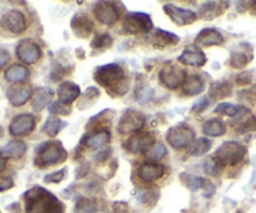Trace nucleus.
<instances>
[{
    "mask_svg": "<svg viewBox=\"0 0 256 213\" xmlns=\"http://www.w3.org/2000/svg\"><path fill=\"white\" fill-rule=\"evenodd\" d=\"M113 44V38L110 35V34L104 33L100 34V35H97L90 43V46L93 49H98V50H104V49L110 48Z\"/></svg>",
    "mask_w": 256,
    "mask_h": 213,
    "instance_id": "nucleus-38",
    "label": "nucleus"
},
{
    "mask_svg": "<svg viewBox=\"0 0 256 213\" xmlns=\"http://www.w3.org/2000/svg\"><path fill=\"white\" fill-rule=\"evenodd\" d=\"M204 183H205V178L195 177V176H188V178H187V187L191 191L202 190Z\"/></svg>",
    "mask_w": 256,
    "mask_h": 213,
    "instance_id": "nucleus-45",
    "label": "nucleus"
},
{
    "mask_svg": "<svg viewBox=\"0 0 256 213\" xmlns=\"http://www.w3.org/2000/svg\"><path fill=\"white\" fill-rule=\"evenodd\" d=\"M26 213H64V205L40 186H34L24 195Z\"/></svg>",
    "mask_w": 256,
    "mask_h": 213,
    "instance_id": "nucleus-2",
    "label": "nucleus"
},
{
    "mask_svg": "<svg viewBox=\"0 0 256 213\" xmlns=\"http://www.w3.org/2000/svg\"><path fill=\"white\" fill-rule=\"evenodd\" d=\"M251 80H252V73L251 72H244L236 75V83L238 85H244L245 87V85L250 84Z\"/></svg>",
    "mask_w": 256,
    "mask_h": 213,
    "instance_id": "nucleus-48",
    "label": "nucleus"
},
{
    "mask_svg": "<svg viewBox=\"0 0 256 213\" xmlns=\"http://www.w3.org/2000/svg\"><path fill=\"white\" fill-rule=\"evenodd\" d=\"M67 124H68L67 122L63 121V119H60L59 117L50 116V117H48V119H46V123H44L43 132L48 137L54 138V137L58 136V134L60 133V132L66 128V127H67Z\"/></svg>",
    "mask_w": 256,
    "mask_h": 213,
    "instance_id": "nucleus-32",
    "label": "nucleus"
},
{
    "mask_svg": "<svg viewBox=\"0 0 256 213\" xmlns=\"http://www.w3.org/2000/svg\"><path fill=\"white\" fill-rule=\"evenodd\" d=\"M252 60V51L251 48H248L246 50L242 49H238L231 53L230 57V65L235 69H241V68L246 67L248 63Z\"/></svg>",
    "mask_w": 256,
    "mask_h": 213,
    "instance_id": "nucleus-31",
    "label": "nucleus"
},
{
    "mask_svg": "<svg viewBox=\"0 0 256 213\" xmlns=\"http://www.w3.org/2000/svg\"><path fill=\"white\" fill-rule=\"evenodd\" d=\"M164 11L166 13V15L178 26L190 25V24L195 23V21L198 20V14L194 10L180 8V6H176L174 4L171 3L164 4Z\"/></svg>",
    "mask_w": 256,
    "mask_h": 213,
    "instance_id": "nucleus-11",
    "label": "nucleus"
},
{
    "mask_svg": "<svg viewBox=\"0 0 256 213\" xmlns=\"http://www.w3.org/2000/svg\"><path fill=\"white\" fill-rule=\"evenodd\" d=\"M238 131L241 132V133H248V132L256 131V117L251 116L248 117V119H245V121L238 126Z\"/></svg>",
    "mask_w": 256,
    "mask_h": 213,
    "instance_id": "nucleus-44",
    "label": "nucleus"
},
{
    "mask_svg": "<svg viewBox=\"0 0 256 213\" xmlns=\"http://www.w3.org/2000/svg\"><path fill=\"white\" fill-rule=\"evenodd\" d=\"M211 102H212V100H211L208 95H206V97H201L200 99L194 104L192 111L195 112V113H202V112L208 108V105L211 104Z\"/></svg>",
    "mask_w": 256,
    "mask_h": 213,
    "instance_id": "nucleus-46",
    "label": "nucleus"
},
{
    "mask_svg": "<svg viewBox=\"0 0 256 213\" xmlns=\"http://www.w3.org/2000/svg\"><path fill=\"white\" fill-rule=\"evenodd\" d=\"M160 82L168 89H177L182 87L187 78V73L184 68L176 64H166L158 73Z\"/></svg>",
    "mask_w": 256,
    "mask_h": 213,
    "instance_id": "nucleus-7",
    "label": "nucleus"
},
{
    "mask_svg": "<svg viewBox=\"0 0 256 213\" xmlns=\"http://www.w3.org/2000/svg\"><path fill=\"white\" fill-rule=\"evenodd\" d=\"M6 75V79L10 83H16V84H19V83L26 82V79L30 75V72L26 67L22 64H13L10 67H8V69L4 73Z\"/></svg>",
    "mask_w": 256,
    "mask_h": 213,
    "instance_id": "nucleus-28",
    "label": "nucleus"
},
{
    "mask_svg": "<svg viewBox=\"0 0 256 213\" xmlns=\"http://www.w3.org/2000/svg\"><path fill=\"white\" fill-rule=\"evenodd\" d=\"M10 60V54H9V51L4 48H0V70L3 69L8 62Z\"/></svg>",
    "mask_w": 256,
    "mask_h": 213,
    "instance_id": "nucleus-50",
    "label": "nucleus"
},
{
    "mask_svg": "<svg viewBox=\"0 0 256 213\" xmlns=\"http://www.w3.org/2000/svg\"><path fill=\"white\" fill-rule=\"evenodd\" d=\"M96 19L104 25H113L120 19V9L113 1H98L93 8Z\"/></svg>",
    "mask_w": 256,
    "mask_h": 213,
    "instance_id": "nucleus-10",
    "label": "nucleus"
},
{
    "mask_svg": "<svg viewBox=\"0 0 256 213\" xmlns=\"http://www.w3.org/2000/svg\"><path fill=\"white\" fill-rule=\"evenodd\" d=\"M64 73H66V70H64V68L62 67L60 64L53 65V68H52L50 70V79L53 80V82H56V80L63 78Z\"/></svg>",
    "mask_w": 256,
    "mask_h": 213,
    "instance_id": "nucleus-49",
    "label": "nucleus"
},
{
    "mask_svg": "<svg viewBox=\"0 0 256 213\" xmlns=\"http://www.w3.org/2000/svg\"><path fill=\"white\" fill-rule=\"evenodd\" d=\"M3 26L10 33L19 35L26 29V19L22 11L19 10H9L6 11L2 19Z\"/></svg>",
    "mask_w": 256,
    "mask_h": 213,
    "instance_id": "nucleus-15",
    "label": "nucleus"
},
{
    "mask_svg": "<svg viewBox=\"0 0 256 213\" xmlns=\"http://www.w3.org/2000/svg\"><path fill=\"white\" fill-rule=\"evenodd\" d=\"M224 43V35L215 28H205L198 34L195 39V45L198 48L221 45Z\"/></svg>",
    "mask_w": 256,
    "mask_h": 213,
    "instance_id": "nucleus-18",
    "label": "nucleus"
},
{
    "mask_svg": "<svg viewBox=\"0 0 256 213\" xmlns=\"http://www.w3.org/2000/svg\"><path fill=\"white\" fill-rule=\"evenodd\" d=\"M48 111L50 112L52 116H68V114H70V107L67 104H63L62 102H59V100H56V102H53L50 105H48Z\"/></svg>",
    "mask_w": 256,
    "mask_h": 213,
    "instance_id": "nucleus-40",
    "label": "nucleus"
},
{
    "mask_svg": "<svg viewBox=\"0 0 256 213\" xmlns=\"http://www.w3.org/2000/svg\"><path fill=\"white\" fill-rule=\"evenodd\" d=\"M33 95V89L30 85L16 84L12 85L6 92V98L13 107H22L26 104Z\"/></svg>",
    "mask_w": 256,
    "mask_h": 213,
    "instance_id": "nucleus-16",
    "label": "nucleus"
},
{
    "mask_svg": "<svg viewBox=\"0 0 256 213\" xmlns=\"http://www.w3.org/2000/svg\"><path fill=\"white\" fill-rule=\"evenodd\" d=\"M56 94H58L59 102L70 105L80 97V88L73 82H63L58 87Z\"/></svg>",
    "mask_w": 256,
    "mask_h": 213,
    "instance_id": "nucleus-21",
    "label": "nucleus"
},
{
    "mask_svg": "<svg viewBox=\"0 0 256 213\" xmlns=\"http://www.w3.org/2000/svg\"><path fill=\"white\" fill-rule=\"evenodd\" d=\"M214 112L218 114H224V116L238 117V118H242L246 114L250 113V111L246 107L232 104V103H221L216 107Z\"/></svg>",
    "mask_w": 256,
    "mask_h": 213,
    "instance_id": "nucleus-29",
    "label": "nucleus"
},
{
    "mask_svg": "<svg viewBox=\"0 0 256 213\" xmlns=\"http://www.w3.org/2000/svg\"><path fill=\"white\" fill-rule=\"evenodd\" d=\"M211 146H212V142L210 139L205 138V137H201V138L195 139V141L190 144L188 153L192 157H202L208 153V151L211 149Z\"/></svg>",
    "mask_w": 256,
    "mask_h": 213,
    "instance_id": "nucleus-33",
    "label": "nucleus"
},
{
    "mask_svg": "<svg viewBox=\"0 0 256 213\" xmlns=\"http://www.w3.org/2000/svg\"><path fill=\"white\" fill-rule=\"evenodd\" d=\"M98 211L97 203L87 197H82L77 201L74 213H96Z\"/></svg>",
    "mask_w": 256,
    "mask_h": 213,
    "instance_id": "nucleus-34",
    "label": "nucleus"
},
{
    "mask_svg": "<svg viewBox=\"0 0 256 213\" xmlns=\"http://www.w3.org/2000/svg\"><path fill=\"white\" fill-rule=\"evenodd\" d=\"M178 62L188 67L201 68L208 63V58L201 48L196 45H187L178 57Z\"/></svg>",
    "mask_w": 256,
    "mask_h": 213,
    "instance_id": "nucleus-14",
    "label": "nucleus"
},
{
    "mask_svg": "<svg viewBox=\"0 0 256 213\" xmlns=\"http://www.w3.org/2000/svg\"><path fill=\"white\" fill-rule=\"evenodd\" d=\"M154 95V89L150 87H140L137 88L136 92V100L140 103H146Z\"/></svg>",
    "mask_w": 256,
    "mask_h": 213,
    "instance_id": "nucleus-43",
    "label": "nucleus"
},
{
    "mask_svg": "<svg viewBox=\"0 0 256 213\" xmlns=\"http://www.w3.org/2000/svg\"><path fill=\"white\" fill-rule=\"evenodd\" d=\"M226 123L220 118H212L205 122L202 126V132L208 137H221L226 133Z\"/></svg>",
    "mask_w": 256,
    "mask_h": 213,
    "instance_id": "nucleus-30",
    "label": "nucleus"
},
{
    "mask_svg": "<svg viewBox=\"0 0 256 213\" xmlns=\"http://www.w3.org/2000/svg\"><path fill=\"white\" fill-rule=\"evenodd\" d=\"M154 143H156V138L151 132H137L126 141L124 148L130 153L142 154L147 153Z\"/></svg>",
    "mask_w": 256,
    "mask_h": 213,
    "instance_id": "nucleus-9",
    "label": "nucleus"
},
{
    "mask_svg": "<svg viewBox=\"0 0 256 213\" xmlns=\"http://www.w3.org/2000/svg\"><path fill=\"white\" fill-rule=\"evenodd\" d=\"M252 4H254V5H256V1H252Z\"/></svg>",
    "mask_w": 256,
    "mask_h": 213,
    "instance_id": "nucleus-54",
    "label": "nucleus"
},
{
    "mask_svg": "<svg viewBox=\"0 0 256 213\" xmlns=\"http://www.w3.org/2000/svg\"><path fill=\"white\" fill-rule=\"evenodd\" d=\"M137 200L144 205H154L158 200V191L152 190V188L151 190H141L137 193Z\"/></svg>",
    "mask_w": 256,
    "mask_h": 213,
    "instance_id": "nucleus-37",
    "label": "nucleus"
},
{
    "mask_svg": "<svg viewBox=\"0 0 256 213\" xmlns=\"http://www.w3.org/2000/svg\"><path fill=\"white\" fill-rule=\"evenodd\" d=\"M36 126V118L30 113H23L16 116L9 126V133L13 137L28 136Z\"/></svg>",
    "mask_w": 256,
    "mask_h": 213,
    "instance_id": "nucleus-13",
    "label": "nucleus"
},
{
    "mask_svg": "<svg viewBox=\"0 0 256 213\" xmlns=\"http://www.w3.org/2000/svg\"><path fill=\"white\" fill-rule=\"evenodd\" d=\"M68 152L59 141H48L42 143L36 151L34 165L39 168L62 165L67 161Z\"/></svg>",
    "mask_w": 256,
    "mask_h": 213,
    "instance_id": "nucleus-3",
    "label": "nucleus"
},
{
    "mask_svg": "<svg viewBox=\"0 0 256 213\" xmlns=\"http://www.w3.org/2000/svg\"><path fill=\"white\" fill-rule=\"evenodd\" d=\"M123 29L127 34H146L154 30V23L148 14L131 11L123 19Z\"/></svg>",
    "mask_w": 256,
    "mask_h": 213,
    "instance_id": "nucleus-5",
    "label": "nucleus"
},
{
    "mask_svg": "<svg viewBox=\"0 0 256 213\" xmlns=\"http://www.w3.org/2000/svg\"><path fill=\"white\" fill-rule=\"evenodd\" d=\"M16 57L24 63V64H36L42 58V49L36 43L30 39H24L16 45Z\"/></svg>",
    "mask_w": 256,
    "mask_h": 213,
    "instance_id": "nucleus-12",
    "label": "nucleus"
},
{
    "mask_svg": "<svg viewBox=\"0 0 256 213\" xmlns=\"http://www.w3.org/2000/svg\"><path fill=\"white\" fill-rule=\"evenodd\" d=\"M166 173V167L156 162H146L140 166L138 177L144 182H154V181L162 178Z\"/></svg>",
    "mask_w": 256,
    "mask_h": 213,
    "instance_id": "nucleus-19",
    "label": "nucleus"
},
{
    "mask_svg": "<svg viewBox=\"0 0 256 213\" xmlns=\"http://www.w3.org/2000/svg\"><path fill=\"white\" fill-rule=\"evenodd\" d=\"M167 154V148L162 143H154L152 148L147 152V157L151 161H158Z\"/></svg>",
    "mask_w": 256,
    "mask_h": 213,
    "instance_id": "nucleus-41",
    "label": "nucleus"
},
{
    "mask_svg": "<svg viewBox=\"0 0 256 213\" xmlns=\"http://www.w3.org/2000/svg\"><path fill=\"white\" fill-rule=\"evenodd\" d=\"M150 36H151L150 40L156 48H167V46L176 45L180 41V38L176 34L164 29H154Z\"/></svg>",
    "mask_w": 256,
    "mask_h": 213,
    "instance_id": "nucleus-23",
    "label": "nucleus"
},
{
    "mask_svg": "<svg viewBox=\"0 0 256 213\" xmlns=\"http://www.w3.org/2000/svg\"><path fill=\"white\" fill-rule=\"evenodd\" d=\"M202 191H204V196L205 197H210L215 193V186L210 182L208 180H205V183L202 186Z\"/></svg>",
    "mask_w": 256,
    "mask_h": 213,
    "instance_id": "nucleus-51",
    "label": "nucleus"
},
{
    "mask_svg": "<svg viewBox=\"0 0 256 213\" xmlns=\"http://www.w3.org/2000/svg\"><path fill=\"white\" fill-rule=\"evenodd\" d=\"M98 98H100V90H98V88L88 87L87 89H86V92L83 93L82 99H80V109H84L86 104H87V108H90V105H92Z\"/></svg>",
    "mask_w": 256,
    "mask_h": 213,
    "instance_id": "nucleus-36",
    "label": "nucleus"
},
{
    "mask_svg": "<svg viewBox=\"0 0 256 213\" xmlns=\"http://www.w3.org/2000/svg\"><path fill=\"white\" fill-rule=\"evenodd\" d=\"M70 29L77 38L86 39L93 33L94 24L86 14H76L70 20Z\"/></svg>",
    "mask_w": 256,
    "mask_h": 213,
    "instance_id": "nucleus-17",
    "label": "nucleus"
},
{
    "mask_svg": "<svg viewBox=\"0 0 256 213\" xmlns=\"http://www.w3.org/2000/svg\"><path fill=\"white\" fill-rule=\"evenodd\" d=\"M26 152V144L23 141L14 139L0 148V153L8 158H22Z\"/></svg>",
    "mask_w": 256,
    "mask_h": 213,
    "instance_id": "nucleus-27",
    "label": "nucleus"
},
{
    "mask_svg": "<svg viewBox=\"0 0 256 213\" xmlns=\"http://www.w3.org/2000/svg\"><path fill=\"white\" fill-rule=\"evenodd\" d=\"M222 170L224 166L218 162V159L215 156L206 159L205 163H204V171H205V173L208 176H212V177H218L222 172Z\"/></svg>",
    "mask_w": 256,
    "mask_h": 213,
    "instance_id": "nucleus-35",
    "label": "nucleus"
},
{
    "mask_svg": "<svg viewBox=\"0 0 256 213\" xmlns=\"http://www.w3.org/2000/svg\"><path fill=\"white\" fill-rule=\"evenodd\" d=\"M14 187V180L10 176H0V192L8 191Z\"/></svg>",
    "mask_w": 256,
    "mask_h": 213,
    "instance_id": "nucleus-47",
    "label": "nucleus"
},
{
    "mask_svg": "<svg viewBox=\"0 0 256 213\" xmlns=\"http://www.w3.org/2000/svg\"><path fill=\"white\" fill-rule=\"evenodd\" d=\"M205 88V82L200 75H190L182 85V92L188 97H195V95L201 94Z\"/></svg>",
    "mask_w": 256,
    "mask_h": 213,
    "instance_id": "nucleus-25",
    "label": "nucleus"
},
{
    "mask_svg": "<svg viewBox=\"0 0 256 213\" xmlns=\"http://www.w3.org/2000/svg\"><path fill=\"white\" fill-rule=\"evenodd\" d=\"M110 141V133L108 129H93L92 133L82 138L80 144H84L88 148H102L107 146Z\"/></svg>",
    "mask_w": 256,
    "mask_h": 213,
    "instance_id": "nucleus-20",
    "label": "nucleus"
},
{
    "mask_svg": "<svg viewBox=\"0 0 256 213\" xmlns=\"http://www.w3.org/2000/svg\"><path fill=\"white\" fill-rule=\"evenodd\" d=\"M110 149H104V151H100V153L96 154V159H97L98 162H104V161H107V159L110 158Z\"/></svg>",
    "mask_w": 256,
    "mask_h": 213,
    "instance_id": "nucleus-52",
    "label": "nucleus"
},
{
    "mask_svg": "<svg viewBox=\"0 0 256 213\" xmlns=\"http://www.w3.org/2000/svg\"><path fill=\"white\" fill-rule=\"evenodd\" d=\"M230 6L228 1H206L201 5L198 15L204 20H212L224 13Z\"/></svg>",
    "mask_w": 256,
    "mask_h": 213,
    "instance_id": "nucleus-22",
    "label": "nucleus"
},
{
    "mask_svg": "<svg viewBox=\"0 0 256 213\" xmlns=\"http://www.w3.org/2000/svg\"><path fill=\"white\" fill-rule=\"evenodd\" d=\"M144 123H146L144 114L138 111H134V109H127L120 116L117 129L120 134L137 133V132H141Z\"/></svg>",
    "mask_w": 256,
    "mask_h": 213,
    "instance_id": "nucleus-8",
    "label": "nucleus"
},
{
    "mask_svg": "<svg viewBox=\"0 0 256 213\" xmlns=\"http://www.w3.org/2000/svg\"><path fill=\"white\" fill-rule=\"evenodd\" d=\"M166 141L174 149L190 147V144L195 141V131L187 124H177L167 131Z\"/></svg>",
    "mask_w": 256,
    "mask_h": 213,
    "instance_id": "nucleus-6",
    "label": "nucleus"
},
{
    "mask_svg": "<svg viewBox=\"0 0 256 213\" xmlns=\"http://www.w3.org/2000/svg\"><path fill=\"white\" fill-rule=\"evenodd\" d=\"M246 148L238 142L228 141L221 144L216 151L215 157L218 159V162L225 166H236L245 158Z\"/></svg>",
    "mask_w": 256,
    "mask_h": 213,
    "instance_id": "nucleus-4",
    "label": "nucleus"
},
{
    "mask_svg": "<svg viewBox=\"0 0 256 213\" xmlns=\"http://www.w3.org/2000/svg\"><path fill=\"white\" fill-rule=\"evenodd\" d=\"M6 163H8V159H6L3 154L0 153V173L3 172L6 168Z\"/></svg>",
    "mask_w": 256,
    "mask_h": 213,
    "instance_id": "nucleus-53",
    "label": "nucleus"
},
{
    "mask_svg": "<svg viewBox=\"0 0 256 213\" xmlns=\"http://www.w3.org/2000/svg\"><path fill=\"white\" fill-rule=\"evenodd\" d=\"M53 98V90L48 87H40L32 95V107L34 111L40 112L50 103Z\"/></svg>",
    "mask_w": 256,
    "mask_h": 213,
    "instance_id": "nucleus-24",
    "label": "nucleus"
},
{
    "mask_svg": "<svg viewBox=\"0 0 256 213\" xmlns=\"http://www.w3.org/2000/svg\"><path fill=\"white\" fill-rule=\"evenodd\" d=\"M238 98L246 104L256 105V85H251L245 89H241L238 93Z\"/></svg>",
    "mask_w": 256,
    "mask_h": 213,
    "instance_id": "nucleus-39",
    "label": "nucleus"
},
{
    "mask_svg": "<svg viewBox=\"0 0 256 213\" xmlns=\"http://www.w3.org/2000/svg\"><path fill=\"white\" fill-rule=\"evenodd\" d=\"M94 80L114 97H122L130 89V82L126 77L124 70L116 63L98 67L94 72Z\"/></svg>",
    "mask_w": 256,
    "mask_h": 213,
    "instance_id": "nucleus-1",
    "label": "nucleus"
},
{
    "mask_svg": "<svg viewBox=\"0 0 256 213\" xmlns=\"http://www.w3.org/2000/svg\"><path fill=\"white\" fill-rule=\"evenodd\" d=\"M231 93H232V85L228 80H218L211 84L208 97L211 100L224 99V98L230 97Z\"/></svg>",
    "mask_w": 256,
    "mask_h": 213,
    "instance_id": "nucleus-26",
    "label": "nucleus"
},
{
    "mask_svg": "<svg viewBox=\"0 0 256 213\" xmlns=\"http://www.w3.org/2000/svg\"><path fill=\"white\" fill-rule=\"evenodd\" d=\"M68 170L67 167H63L62 170L56 171V172H53L50 173V175L46 176V178H44V182L46 183H60L62 181L66 178V175H67Z\"/></svg>",
    "mask_w": 256,
    "mask_h": 213,
    "instance_id": "nucleus-42",
    "label": "nucleus"
}]
</instances>
